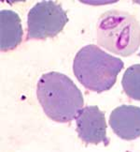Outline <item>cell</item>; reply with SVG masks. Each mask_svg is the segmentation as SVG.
Returning <instances> with one entry per match:
<instances>
[{"mask_svg": "<svg viewBox=\"0 0 140 152\" xmlns=\"http://www.w3.org/2000/svg\"><path fill=\"white\" fill-rule=\"evenodd\" d=\"M37 97L46 115L59 123L73 119L83 108L82 93L68 76L51 72L43 74L37 85Z\"/></svg>", "mask_w": 140, "mask_h": 152, "instance_id": "obj_1", "label": "cell"}, {"mask_svg": "<svg viewBox=\"0 0 140 152\" xmlns=\"http://www.w3.org/2000/svg\"><path fill=\"white\" fill-rule=\"evenodd\" d=\"M123 67L121 58L108 54L95 44L81 48L73 61L76 78L85 88L97 93L111 88Z\"/></svg>", "mask_w": 140, "mask_h": 152, "instance_id": "obj_2", "label": "cell"}, {"mask_svg": "<svg viewBox=\"0 0 140 152\" xmlns=\"http://www.w3.org/2000/svg\"><path fill=\"white\" fill-rule=\"evenodd\" d=\"M96 39L102 48L117 56H130L140 46V23L126 11L108 10L99 17Z\"/></svg>", "mask_w": 140, "mask_h": 152, "instance_id": "obj_3", "label": "cell"}, {"mask_svg": "<svg viewBox=\"0 0 140 152\" xmlns=\"http://www.w3.org/2000/svg\"><path fill=\"white\" fill-rule=\"evenodd\" d=\"M68 17L63 7L54 1H40L27 14L26 39H45L59 34Z\"/></svg>", "mask_w": 140, "mask_h": 152, "instance_id": "obj_4", "label": "cell"}, {"mask_svg": "<svg viewBox=\"0 0 140 152\" xmlns=\"http://www.w3.org/2000/svg\"><path fill=\"white\" fill-rule=\"evenodd\" d=\"M77 132L86 144L108 145L105 114L97 106H85L76 116Z\"/></svg>", "mask_w": 140, "mask_h": 152, "instance_id": "obj_5", "label": "cell"}, {"mask_svg": "<svg viewBox=\"0 0 140 152\" xmlns=\"http://www.w3.org/2000/svg\"><path fill=\"white\" fill-rule=\"evenodd\" d=\"M108 123L121 139L132 141L140 137V107L121 105L111 112Z\"/></svg>", "mask_w": 140, "mask_h": 152, "instance_id": "obj_6", "label": "cell"}, {"mask_svg": "<svg viewBox=\"0 0 140 152\" xmlns=\"http://www.w3.org/2000/svg\"><path fill=\"white\" fill-rule=\"evenodd\" d=\"M1 23V42L0 48L2 52L15 49L22 40V27L20 16L15 11L3 10L0 12Z\"/></svg>", "mask_w": 140, "mask_h": 152, "instance_id": "obj_7", "label": "cell"}, {"mask_svg": "<svg viewBox=\"0 0 140 152\" xmlns=\"http://www.w3.org/2000/svg\"><path fill=\"white\" fill-rule=\"evenodd\" d=\"M121 85L128 97L140 102V64L133 65L126 69L122 76Z\"/></svg>", "mask_w": 140, "mask_h": 152, "instance_id": "obj_8", "label": "cell"}, {"mask_svg": "<svg viewBox=\"0 0 140 152\" xmlns=\"http://www.w3.org/2000/svg\"><path fill=\"white\" fill-rule=\"evenodd\" d=\"M138 56H139V57H140V52H139V53H138Z\"/></svg>", "mask_w": 140, "mask_h": 152, "instance_id": "obj_9", "label": "cell"}]
</instances>
